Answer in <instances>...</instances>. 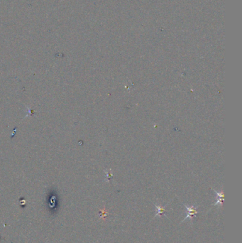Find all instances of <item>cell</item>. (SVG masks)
Masks as SVG:
<instances>
[{
    "instance_id": "cell-1",
    "label": "cell",
    "mask_w": 242,
    "mask_h": 243,
    "mask_svg": "<svg viewBox=\"0 0 242 243\" xmlns=\"http://www.w3.org/2000/svg\"><path fill=\"white\" fill-rule=\"evenodd\" d=\"M186 209H187V214H186V216L185 218V219L183 220V221H185L186 219L187 218H190L192 219L194 216H195V215H197L198 213V212L197 211V208H196L194 206H192L190 207L189 206H186L185 204H184Z\"/></svg>"
},
{
    "instance_id": "cell-2",
    "label": "cell",
    "mask_w": 242,
    "mask_h": 243,
    "mask_svg": "<svg viewBox=\"0 0 242 243\" xmlns=\"http://www.w3.org/2000/svg\"><path fill=\"white\" fill-rule=\"evenodd\" d=\"M214 191L217 194V200L216 203L214 204V206H218L219 207H222V204H223V201H224V191L223 190H222V191L220 192H217L216 191V190H214Z\"/></svg>"
},
{
    "instance_id": "cell-3",
    "label": "cell",
    "mask_w": 242,
    "mask_h": 243,
    "mask_svg": "<svg viewBox=\"0 0 242 243\" xmlns=\"http://www.w3.org/2000/svg\"><path fill=\"white\" fill-rule=\"evenodd\" d=\"M155 208H156V211H157V213H156V215L155 216H158V217H160L162 215H164V213L165 211H166V210H165V207H161V206H157V205H155Z\"/></svg>"
}]
</instances>
